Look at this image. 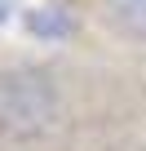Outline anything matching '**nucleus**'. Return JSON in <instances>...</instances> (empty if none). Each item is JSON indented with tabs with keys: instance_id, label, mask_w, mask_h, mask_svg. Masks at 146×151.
Listing matches in <instances>:
<instances>
[{
	"instance_id": "obj_1",
	"label": "nucleus",
	"mask_w": 146,
	"mask_h": 151,
	"mask_svg": "<svg viewBox=\"0 0 146 151\" xmlns=\"http://www.w3.org/2000/svg\"><path fill=\"white\" fill-rule=\"evenodd\" d=\"M58 120V85L40 67L0 71V138L27 142L49 133Z\"/></svg>"
},
{
	"instance_id": "obj_2",
	"label": "nucleus",
	"mask_w": 146,
	"mask_h": 151,
	"mask_svg": "<svg viewBox=\"0 0 146 151\" xmlns=\"http://www.w3.org/2000/svg\"><path fill=\"white\" fill-rule=\"evenodd\" d=\"M27 31L40 36V40H66L75 31V22H71L66 9H31L27 14Z\"/></svg>"
},
{
	"instance_id": "obj_3",
	"label": "nucleus",
	"mask_w": 146,
	"mask_h": 151,
	"mask_svg": "<svg viewBox=\"0 0 146 151\" xmlns=\"http://www.w3.org/2000/svg\"><path fill=\"white\" fill-rule=\"evenodd\" d=\"M106 14L115 27H124L128 36L146 40V0H106Z\"/></svg>"
},
{
	"instance_id": "obj_4",
	"label": "nucleus",
	"mask_w": 146,
	"mask_h": 151,
	"mask_svg": "<svg viewBox=\"0 0 146 151\" xmlns=\"http://www.w3.org/2000/svg\"><path fill=\"white\" fill-rule=\"evenodd\" d=\"M9 14H14V0H0V27L9 22Z\"/></svg>"
}]
</instances>
